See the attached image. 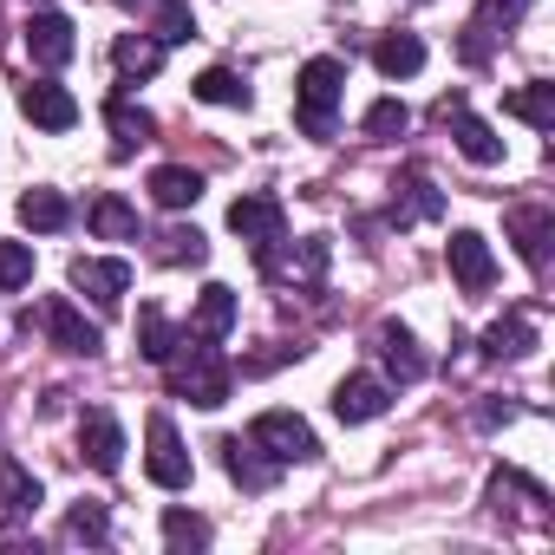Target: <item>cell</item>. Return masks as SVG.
I'll return each mask as SVG.
<instances>
[{
  "mask_svg": "<svg viewBox=\"0 0 555 555\" xmlns=\"http://www.w3.org/2000/svg\"><path fill=\"white\" fill-rule=\"evenodd\" d=\"M347 99V66L340 60H308L295 79V118L308 138H334V112Z\"/></svg>",
  "mask_w": 555,
  "mask_h": 555,
  "instance_id": "6da1fadb",
  "label": "cell"
},
{
  "mask_svg": "<svg viewBox=\"0 0 555 555\" xmlns=\"http://www.w3.org/2000/svg\"><path fill=\"white\" fill-rule=\"evenodd\" d=\"M183 347H190V340H183ZM164 366H170V386H177L190 405H203V412H216V405L229 399V386H235V373H229V360L216 353V340H196V347H190V360H177V353H170Z\"/></svg>",
  "mask_w": 555,
  "mask_h": 555,
  "instance_id": "7a4b0ae2",
  "label": "cell"
},
{
  "mask_svg": "<svg viewBox=\"0 0 555 555\" xmlns=\"http://www.w3.org/2000/svg\"><path fill=\"white\" fill-rule=\"evenodd\" d=\"M248 444H255L268 464H314V457H321V438H314V425H308L301 412H261V418L248 425Z\"/></svg>",
  "mask_w": 555,
  "mask_h": 555,
  "instance_id": "3957f363",
  "label": "cell"
},
{
  "mask_svg": "<svg viewBox=\"0 0 555 555\" xmlns=\"http://www.w3.org/2000/svg\"><path fill=\"white\" fill-rule=\"evenodd\" d=\"M438 118L451 125V138H457V151H464V157H470L477 170H490V164H503V138H496V131H490V125H483V118H477L470 105H464V92H451V99L438 105Z\"/></svg>",
  "mask_w": 555,
  "mask_h": 555,
  "instance_id": "277c9868",
  "label": "cell"
},
{
  "mask_svg": "<svg viewBox=\"0 0 555 555\" xmlns=\"http://www.w3.org/2000/svg\"><path fill=\"white\" fill-rule=\"evenodd\" d=\"M40 327H47V340H53L60 353H73V360H92V353L105 347V334H99V327L66 301V295H53V301L40 308Z\"/></svg>",
  "mask_w": 555,
  "mask_h": 555,
  "instance_id": "5b68a950",
  "label": "cell"
},
{
  "mask_svg": "<svg viewBox=\"0 0 555 555\" xmlns=\"http://www.w3.org/2000/svg\"><path fill=\"white\" fill-rule=\"evenodd\" d=\"M229 229L242 235V242H282L288 235V209H282V196H268V190H255V196H235L229 203Z\"/></svg>",
  "mask_w": 555,
  "mask_h": 555,
  "instance_id": "8992f818",
  "label": "cell"
},
{
  "mask_svg": "<svg viewBox=\"0 0 555 555\" xmlns=\"http://www.w3.org/2000/svg\"><path fill=\"white\" fill-rule=\"evenodd\" d=\"M386 405H392V379H379V373H353V379L334 386V418L340 425H373V418H386Z\"/></svg>",
  "mask_w": 555,
  "mask_h": 555,
  "instance_id": "52a82bcc",
  "label": "cell"
},
{
  "mask_svg": "<svg viewBox=\"0 0 555 555\" xmlns=\"http://www.w3.org/2000/svg\"><path fill=\"white\" fill-rule=\"evenodd\" d=\"M144 470H151V483L157 490H183L190 483V451H183V438H177V425L170 418H151V431H144Z\"/></svg>",
  "mask_w": 555,
  "mask_h": 555,
  "instance_id": "ba28073f",
  "label": "cell"
},
{
  "mask_svg": "<svg viewBox=\"0 0 555 555\" xmlns=\"http://www.w3.org/2000/svg\"><path fill=\"white\" fill-rule=\"evenodd\" d=\"M444 261H451V274H457L464 295H483V288L496 282V255H490V242H483L477 229H457V235L444 242Z\"/></svg>",
  "mask_w": 555,
  "mask_h": 555,
  "instance_id": "9c48e42d",
  "label": "cell"
},
{
  "mask_svg": "<svg viewBox=\"0 0 555 555\" xmlns=\"http://www.w3.org/2000/svg\"><path fill=\"white\" fill-rule=\"evenodd\" d=\"M21 112H27V125H40V131H73V125H79V99H73L66 86H53V79L21 86Z\"/></svg>",
  "mask_w": 555,
  "mask_h": 555,
  "instance_id": "30bf717a",
  "label": "cell"
},
{
  "mask_svg": "<svg viewBox=\"0 0 555 555\" xmlns=\"http://www.w3.org/2000/svg\"><path fill=\"white\" fill-rule=\"evenodd\" d=\"M73 288L92 295L99 308H118L125 288H131V261H105V255H79L73 261Z\"/></svg>",
  "mask_w": 555,
  "mask_h": 555,
  "instance_id": "8fae6325",
  "label": "cell"
},
{
  "mask_svg": "<svg viewBox=\"0 0 555 555\" xmlns=\"http://www.w3.org/2000/svg\"><path fill=\"white\" fill-rule=\"evenodd\" d=\"M79 451H86V464H92L99 477H118V464H125V431H118V418H112V412H86V418H79Z\"/></svg>",
  "mask_w": 555,
  "mask_h": 555,
  "instance_id": "7c38bea8",
  "label": "cell"
},
{
  "mask_svg": "<svg viewBox=\"0 0 555 555\" xmlns=\"http://www.w3.org/2000/svg\"><path fill=\"white\" fill-rule=\"evenodd\" d=\"M27 53H34V66H66L73 53H79V34H73V21L66 14H34L27 21Z\"/></svg>",
  "mask_w": 555,
  "mask_h": 555,
  "instance_id": "4fadbf2b",
  "label": "cell"
},
{
  "mask_svg": "<svg viewBox=\"0 0 555 555\" xmlns=\"http://www.w3.org/2000/svg\"><path fill=\"white\" fill-rule=\"evenodd\" d=\"M373 347H379V360H386V373H392L399 386H418V379L431 373V360L418 353V340H412V327H399V321H386V327L373 334Z\"/></svg>",
  "mask_w": 555,
  "mask_h": 555,
  "instance_id": "5bb4252c",
  "label": "cell"
},
{
  "mask_svg": "<svg viewBox=\"0 0 555 555\" xmlns=\"http://www.w3.org/2000/svg\"><path fill=\"white\" fill-rule=\"evenodd\" d=\"M40 509V477L21 470L14 457H0V522H21Z\"/></svg>",
  "mask_w": 555,
  "mask_h": 555,
  "instance_id": "9a60e30c",
  "label": "cell"
},
{
  "mask_svg": "<svg viewBox=\"0 0 555 555\" xmlns=\"http://www.w3.org/2000/svg\"><path fill=\"white\" fill-rule=\"evenodd\" d=\"M105 125H112V138H118V157H125V151H138V144H151V131H157V118H151L144 105H131L125 92H112V99H105Z\"/></svg>",
  "mask_w": 555,
  "mask_h": 555,
  "instance_id": "2e32d148",
  "label": "cell"
},
{
  "mask_svg": "<svg viewBox=\"0 0 555 555\" xmlns=\"http://www.w3.org/2000/svg\"><path fill=\"white\" fill-rule=\"evenodd\" d=\"M235 327V288H222V282H209L203 295H196V314H190V334L196 340H222Z\"/></svg>",
  "mask_w": 555,
  "mask_h": 555,
  "instance_id": "e0dca14e",
  "label": "cell"
},
{
  "mask_svg": "<svg viewBox=\"0 0 555 555\" xmlns=\"http://www.w3.org/2000/svg\"><path fill=\"white\" fill-rule=\"evenodd\" d=\"M483 353H490V360H522V353H535V321H529V314L490 321V327H483Z\"/></svg>",
  "mask_w": 555,
  "mask_h": 555,
  "instance_id": "ac0fdd59",
  "label": "cell"
},
{
  "mask_svg": "<svg viewBox=\"0 0 555 555\" xmlns=\"http://www.w3.org/2000/svg\"><path fill=\"white\" fill-rule=\"evenodd\" d=\"M131 8H144L151 14V40H164V47H183V40H196V21H190V8L183 0H131Z\"/></svg>",
  "mask_w": 555,
  "mask_h": 555,
  "instance_id": "d6986e66",
  "label": "cell"
},
{
  "mask_svg": "<svg viewBox=\"0 0 555 555\" xmlns=\"http://www.w3.org/2000/svg\"><path fill=\"white\" fill-rule=\"evenodd\" d=\"M112 60H118V73H125V86H131V79H151V73L164 66V40H151L144 27H138V34H118Z\"/></svg>",
  "mask_w": 555,
  "mask_h": 555,
  "instance_id": "ffe728a7",
  "label": "cell"
},
{
  "mask_svg": "<svg viewBox=\"0 0 555 555\" xmlns=\"http://www.w3.org/2000/svg\"><path fill=\"white\" fill-rule=\"evenodd\" d=\"M373 66H379L386 79H412V73H425V40H418V34H386V40L373 47Z\"/></svg>",
  "mask_w": 555,
  "mask_h": 555,
  "instance_id": "44dd1931",
  "label": "cell"
},
{
  "mask_svg": "<svg viewBox=\"0 0 555 555\" xmlns=\"http://www.w3.org/2000/svg\"><path fill=\"white\" fill-rule=\"evenodd\" d=\"M92 235H99V242H138L144 229H138V209L105 190V196H92Z\"/></svg>",
  "mask_w": 555,
  "mask_h": 555,
  "instance_id": "7402d4cb",
  "label": "cell"
},
{
  "mask_svg": "<svg viewBox=\"0 0 555 555\" xmlns=\"http://www.w3.org/2000/svg\"><path fill=\"white\" fill-rule=\"evenodd\" d=\"M222 464H229V477L242 483V490H268L274 483V470L282 464H268L255 444H242V438H222Z\"/></svg>",
  "mask_w": 555,
  "mask_h": 555,
  "instance_id": "603a6c76",
  "label": "cell"
},
{
  "mask_svg": "<svg viewBox=\"0 0 555 555\" xmlns=\"http://www.w3.org/2000/svg\"><path fill=\"white\" fill-rule=\"evenodd\" d=\"M151 196H157V209H190L203 196V177L190 164H164V170H151Z\"/></svg>",
  "mask_w": 555,
  "mask_h": 555,
  "instance_id": "cb8c5ba5",
  "label": "cell"
},
{
  "mask_svg": "<svg viewBox=\"0 0 555 555\" xmlns=\"http://www.w3.org/2000/svg\"><path fill=\"white\" fill-rule=\"evenodd\" d=\"M21 222H27L34 235H60V229L73 222V203H66L60 190H27V196H21Z\"/></svg>",
  "mask_w": 555,
  "mask_h": 555,
  "instance_id": "d4e9b609",
  "label": "cell"
},
{
  "mask_svg": "<svg viewBox=\"0 0 555 555\" xmlns=\"http://www.w3.org/2000/svg\"><path fill=\"white\" fill-rule=\"evenodd\" d=\"M509 229H516L522 261H529V268H548V235H555L548 209H509Z\"/></svg>",
  "mask_w": 555,
  "mask_h": 555,
  "instance_id": "484cf974",
  "label": "cell"
},
{
  "mask_svg": "<svg viewBox=\"0 0 555 555\" xmlns=\"http://www.w3.org/2000/svg\"><path fill=\"white\" fill-rule=\"evenodd\" d=\"M392 190H405V196H392V222H418V216H438L444 209V196L425 183V170H405Z\"/></svg>",
  "mask_w": 555,
  "mask_h": 555,
  "instance_id": "4316f807",
  "label": "cell"
},
{
  "mask_svg": "<svg viewBox=\"0 0 555 555\" xmlns=\"http://www.w3.org/2000/svg\"><path fill=\"white\" fill-rule=\"evenodd\" d=\"M529 14V0H483L477 8V21H470V40H464V53L470 60H483V34H496V27H516Z\"/></svg>",
  "mask_w": 555,
  "mask_h": 555,
  "instance_id": "83f0119b",
  "label": "cell"
},
{
  "mask_svg": "<svg viewBox=\"0 0 555 555\" xmlns=\"http://www.w3.org/2000/svg\"><path fill=\"white\" fill-rule=\"evenodd\" d=\"M203 105H235V112H248V79L242 73H229V66H209V73H196V86H190Z\"/></svg>",
  "mask_w": 555,
  "mask_h": 555,
  "instance_id": "f1b7e54d",
  "label": "cell"
},
{
  "mask_svg": "<svg viewBox=\"0 0 555 555\" xmlns=\"http://www.w3.org/2000/svg\"><path fill=\"white\" fill-rule=\"evenodd\" d=\"M509 118H522V125H535V131H555V86H522V92H509Z\"/></svg>",
  "mask_w": 555,
  "mask_h": 555,
  "instance_id": "f546056e",
  "label": "cell"
},
{
  "mask_svg": "<svg viewBox=\"0 0 555 555\" xmlns=\"http://www.w3.org/2000/svg\"><path fill=\"white\" fill-rule=\"evenodd\" d=\"M177 347H183V340L170 334V321H164L157 308H144V314H138V353H144L151 366H164V360H170Z\"/></svg>",
  "mask_w": 555,
  "mask_h": 555,
  "instance_id": "4dcf8cb0",
  "label": "cell"
},
{
  "mask_svg": "<svg viewBox=\"0 0 555 555\" xmlns=\"http://www.w3.org/2000/svg\"><path fill=\"white\" fill-rule=\"evenodd\" d=\"M157 242H164L157 255H164L170 268H203V261H209V242H203V229H164Z\"/></svg>",
  "mask_w": 555,
  "mask_h": 555,
  "instance_id": "1f68e13d",
  "label": "cell"
},
{
  "mask_svg": "<svg viewBox=\"0 0 555 555\" xmlns=\"http://www.w3.org/2000/svg\"><path fill=\"white\" fill-rule=\"evenodd\" d=\"M209 535H216V529H209L196 509H164V542H170V548H209Z\"/></svg>",
  "mask_w": 555,
  "mask_h": 555,
  "instance_id": "d6a6232c",
  "label": "cell"
},
{
  "mask_svg": "<svg viewBox=\"0 0 555 555\" xmlns=\"http://www.w3.org/2000/svg\"><path fill=\"white\" fill-rule=\"evenodd\" d=\"M112 535V516H105V503H73V516H66V542H105Z\"/></svg>",
  "mask_w": 555,
  "mask_h": 555,
  "instance_id": "836d02e7",
  "label": "cell"
},
{
  "mask_svg": "<svg viewBox=\"0 0 555 555\" xmlns=\"http://www.w3.org/2000/svg\"><path fill=\"white\" fill-rule=\"evenodd\" d=\"M34 282V248L27 242H0V295Z\"/></svg>",
  "mask_w": 555,
  "mask_h": 555,
  "instance_id": "e575fe53",
  "label": "cell"
},
{
  "mask_svg": "<svg viewBox=\"0 0 555 555\" xmlns=\"http://www.w3.org/2000/svg\"><path fill=\"white\" fill-rule=\"evenodd\" d=\"M327 235H308L301 248H295V261H288V274H295V282H321V274H327Z\"/></svg>",
  "mask_w": 555,
  "mask_h": 555,
  "instance_id": "d590c367",
  "label": "cell"
},
{
  "mask_svg": "<svg viewBox=\"0 0 555 555\" xmlns=\"http://www.w3.org/2000/svg\"><path fill=\"white\" fill-rule=\"evenodd\" d=\"M405 125H412V112H405L399 99H379V105L366 112V138H399Z\"/></svg>",
  "mask_w": 555,
  "mask_h": 555,
  "instance_id": "8d00e7d4",
  "label": "cell"
}]
</instances>
